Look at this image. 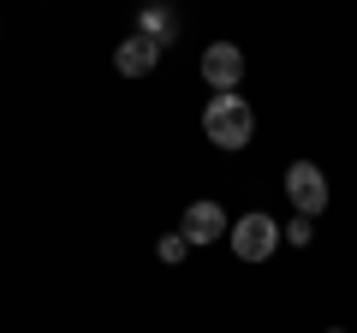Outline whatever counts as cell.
<instances>
[{
    "label": "cell",
    "mask_w": 357,
    "mask_h": 333,
    "mask_svg": "<svg viewBox=\"0 0 357 333\" xmlns=\"http://www.w3.org/2000/svg\"><path fill=\"white\" fill-rule=\"evenodd\" d=\"M155 256H161V262H167V268H178V262L191 256V244H185V232H167V238H161V244H155Z\"/></svg>",
    "instance_id": "8"
},
{
    "label": "cell",
    "mask_w": 357,
    "mask_h": 333,
    "mask_svg": "<svg viewBox=\"0 0 357 333\" xmlns=\"http://www.w3.org/2000/svg\"><path fill=\"white\" fill-rule=\"evenodd\" d=\"M137 36H149L155 48H173L178 42V6L173 0H143L137 6Z\"/></svg>",
    "instance_id": "6"
},
{
    "label": "cell",
    "mask_w": 357,
    "mask_h": 333,
    "mask_svg": "<svg viewBox=\"0 0 357 333\" xmlns=\"http://www.w3.org/2000/svg\"><path fill=\"white\" fill-rule=\"evenodd\" d=\"M197 72H203V84L215 95L238 90V84H244V48H238V42H208L203 60H197Z\"/></svg>",
    "instance_id": "4"
},
{
    "label": "cell",
    "mask_w": 357,
    "mask_h": 333,
    "mask_svg": "<svg viewBox=\"0 0 357 333\" xmlns=\"http://www.w3.org/2000/svg\"><path fill=\"white\" fill-rule=\"evenodd\" d=\"M280 191H286V203H292L304 220H316L321 208H328V196H333L328 191V173H321L316 161H292V166H286V179H280Z\"/></svg>",
    "instance_id": "3"
},
{
    "label": "cell",
    "mask_w": 357,
    "mask_h": 333,
    "mask_svg": "<svg viewBox=\"0 0 357 333\" xmlns=\"http://www.w3.org/2000/svg\"><path fill=\"white\" fill-rule=\"evenodd\" d=\"M280 238H286V244H298V250H304V244L316 238V220H304V215H298L292 226H280Z\"/></svg>",
    "instance_id": "9"
},
{
    "label": "cell",
    "mask_w": 357,
    "mask_h": 333,
    "mask_svg": "<svg viewBox=\"0 0 357 333\" xmlns=\"http://www.w3.org/2000/svg\"><path fill=\"white\" fill-rule=\"evenodd\" d=\"M178 232H185V244H220L227 238V208L215 203V196H197L191 208H185V220H178Z\"/></svg>",
    "instance_id": "5"
},
{
    "label": "cell",
    "mask_w": 357,
    "mask_h": 333,
    "mask_svg": "<svg viewBox=\"0 0 357 333\" xmlns=\"http://www.w3.org/2000/svg\"><path fill=\"white\" fill-rule=\"evenodd\" d=\"M203 137L215 143V149H227V155L250 149V137H256V107L244 102L238 90L208 95V107H203Z\"/></svg>",
    "instance_id": "1"
},
{
    "label": "cell",
    "mask_w": 357,
    "mask_h": 333,
    "mask_svg": "<svg viewBox=\"0 0 357 333\" xmlns=\"http://www.w3.org/2000/svg\"><path fill=\"white\" fill-rule=\"evenodd\" d=\"M328 333H345V327H328Z\"/></svg>",
    "instance_id": "10"
},
{
    "label": "cell",
    "mask_w": 357,
    "mask_h": 333,
    "mask_svg": "<svg viewBox=\"0 0 357 333\" xmlns=\"http://www.w3.org/2000/svg\"><path fill=\"white\" fill-rule=\"evenodd\" d=\"M155 65H161V48H155L149 36H137V30L114 48V72H119V77H149Z\"/></svg>",
    "instance_id": "7"
},
{
    "label": "cell",
    "mask_w": 357,
    "mask_h": 333,
    "mask_svg": "<svg viewBox=\"0 0 357 333\" xmlns=\"http://www.w3.org/2000/svg\"><path fill=\"white\" fill-rule=\"evenodd\" d=\"M227 244H232V256H238V262L256 268V262H268V256H274V244H286V238H280V220H274V215L250 208V215H238L227 226Z\"/></svg>",
    "instance_id": "2"
}]
</instances>
